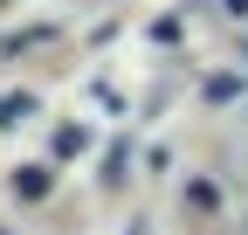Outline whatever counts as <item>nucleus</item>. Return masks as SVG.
<instances>
[{
	"label": "nucleus",
	"instance_id": "nucleus-1",
	"mask_svg": "<svg viewBox=\"0 0 248 235\" xmlns=\"http://www.w3.org/2000/svg\"><path fill=\"white\" fill-rule=\"evenodd\" d=\"M14 194H28V201H35V194H48V173H42V166H28V173H14Z\"/></svg>",
	"mask_w": 248,
	"mask_h": 235
}]
</instances>
